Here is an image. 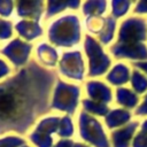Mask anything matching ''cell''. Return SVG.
Segmentation results:
<instances>
[{"label":"cell","mask_w":147,"mask_h":147,"mask_svg":"<svg viewBox=\"0 0 147 147\" xmlns=\"http://www.w3.org/2000/svg\"><path fill=\"white\" fill-rule=\"evenodd\" d=\"M133 11L136 14H147V0H142L137 2Z\"/></svg>","instance_id":"14"},{"label":"cell","mask_w":147,"mask_h":147,"mask_svg":"<svg viewBox=\"0 0 147 147\" xmlns=\"http://www.w3.org/2000/svg\"><path fill=\"white\" fill-rule=\"evenodd\" d=\"M137 116H147V94L145 95L142 102L140 103V106L137 108L136 113H134Z\"/></svg>","instance_id":"13"},{"label":"cell","mask_w":147,"mask_h":147,"mask_svg":"<svg viewBox=\"0 0 147 147\" xmlns=\"http://www.w3.org/2000/svg\"><path fill=\"white\" fill-rule=\"evenodd\" d=\"M116 98L119 105H122L125 108H130V109L134 108L139 102L138 94L131 91L130 88H125V87H121L116 91Z\"/></svg>","instance_id":"6"},{"label":"cell","mask_w":147,"mask_h":147,"mask_svg":"<svg viewBox=\"0 0 147 147\" xmlns=\"http://www.w3.org/2000/svg\"><path fill=\"white\" fill-rule=\"evenodd\" d=\"M107 79L113 85H122L125 84L130 79V69L123 63H118L113 68V70L107 76Z\"/></svg>","instance_id":"5"},{"label":"cell","mask_w":147,"mask_h":147,"mask_svg":"<svg viewBox=\"0 0 147 147\" xmlns=\"http://www.w3.org/2000/svg\"><path fill=\"white\" fill-rule=\"evenodd\" d=\"M115 26H116V21L111 17H107L105 20V25L103 29L100 33V39L103 44H108L113 37H114V31H115Z\"/></svg>","instance_id":"10"},{"label":"cell","mask_w":147,"mask_h":147,"mask_svg":"<svg viewBox=\"0 0 147 147\" xmlns=\"http://www.w3.org/2000/svg\"><path fill=\"white\" fill-rule=\"evenodd\" d=\"M110 52L117 59H129L137 62L147 61V46L144 42L133 45H123L116 42L110 48Z\"/></svg>","instance_id":"2"},{"label":"cell","mask_w":147,"mask_h":147,"mask_svg":"<svg viewBox=\"0 0 147 147\" xmlns=\"http://www.w3.org/2000/svg\"><path fill=\"white\" fill-rule=\"evenodd\" d=\"M88 46L91 51V71L90 72L92 76L101 75L109 68L110 60L93 39H88Z\"/></svg>","instance_id":"3"},{"label":"cell","mask_w":147,"mask_h":147,"mask_svg":"<svg viewBox=\"0 0 147 147\" xmlns=\"http://www.w3.org/2000/svg\"><path fill=\"white\" fill-rule=\"evenodd\" d=\"M131 118V114L129 110L125 109H114L109 113V115L106 118L107 125L109 127H117L121 125L126 124Z\"/></svg>","instance_id":"8"},{"label":"cell","mask_w":147,"mask_h":147,"mask_svg":"<svg viewBox=\"0 0 147 147\" xmlns=\"http://www.w3.org/2000/svg\"><path fill=\"white\" fill-rule=\"evenodd\" d=\"M132 147H147V134L144 132H139L132 142Z\"/></svg>","instance_id":"12"},{"label":"cell","mask_w":147,"mask_h":147,"mask_svg":"<svg viewBox=\"0 0 147 147\" xmlns=\"http://www.w3.org/2000/svg\"><path fill=\"white\" fill-rule=\"evenodd\" d=\"M138 125H139L138 122H131L124 127L113 132L111 139H113L114 147H129Z\"/></svg>","instance_id":"4"},{"label":"cell","mask_w":147,"mask_h":147,"mask_svg":"<svg viewBox=\"0 0 147 147\" xmlns=\"http://www.w3.org/2000/svg\"><path fill=\"white\" fill-rule=\"evenodd\" d=\"M113 15L115 17H121L125 15L131 6V1H113Z\"/></svg>","instance_id":"11"},{"label":"cell","mask_w":147,"mask_h":147,"mask_svg":"<svg viewBox=\"0 0 147 147\" xmlns=\"http://www.w3.org/2000/svg\"><path fill=\"white\" fill-rule=\"evenodd\" d=\"M88 90L91 96L95 98L99 101L102 102H109L111 100V91L109 87H107L105 84H101L100 82H91L88 84Z\"/></svg>","instance_id":"7"},{"label":"cell","mask_w":147,"mask_h":147,"mask_svg":"<svg viewBox=\"0 0 147 147\" xmlns=\"http://www.w3.org/2000/svg\"><path fill=\"white\" fill-rule=\"evenodd\" d=\"M133 65H134L138 70H140L141 72L147 74V61H142V62H134V63H133Z\"/></svg>","instance_id":"15"},{"label":"cell","mask_w":147,"mask_h":147,"mask_svg":"<svg viewBox=\"0 0 147 147\" xmlns=\"http://www.w3.org/2000/svg\"><path fill=\"white\" fill-rule=\"evenodd\" d=\"M147 40V22L142 17H129L122 22L117 44L133 45Z\"/></svg>","instance_id":"1"},{"label":"cell","mask_w":147,"mask_h":147,"mask_svg":"<svg viewBox=\"0 0 147 147\" xmlns=\"http://www.w3.org/2000/svg\"><path fill=\"white\" fill-rule=\"evenodd\" d=\"M130 78H131V85L133 87L134 93L142 94L147 91V77L140 70L134 69Z\"/></svg>","instance_id":"9"},{"label":"cell","mask_w":147,"mask_h":147,"mask_svg":"<svg viewBox=\"0 0 147 147\" xmlns=\"http://www.w3.org/2000/svg\"><path fill=\"white\" fill-rule=\"evenodd\" d=\"M141 132H144V133L147 134V119L141 124Z\"/></svg>","instance_id":"16"}]
</instances>
